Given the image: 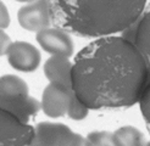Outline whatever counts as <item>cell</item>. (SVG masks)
I'll return each mask as SVG.
<instances>
[{
  "instance_id": "6da1fadb",
  "label": "cell",
  "mask_w": 150,
  "mask_h": 146,
  "mask_svg": "<svg viewBox=\"0 0 150 146\" xmlns=\"http://www.w3.org/2000/svg\"><path fill=\"white\" fill-rule=\"evenodd\" d=\"M150 69L125 36L92 41L74 57L72 88L88 110L128 108L139 102Z\"/></svg>"
},
{
  "instance_id": "7a4b0ae2",
  "label": "cell",
  "mask_w": 150,
  "mask_h": 146,
  "mask_svg": "<svg viewBox=\"0 0 150 146\" xmlns=\"http://www.w3.org/2000/svg\"><path fill=\"white\" fill-rule=\"evenodd\" d=\"M146 6V1H49L51 25L82 38H108L129 29Z\"/></svg>"
},
{
  "instance_id": "3957f363",
  "label": "cell",
  "mask_w": 150,
  "mask_h": 146,
  "mask_svg": "<svg viewBox=\"0 0 150 146\" xmlns=\"http://www.w3.org/2000/svg\"><path fill=\"white\" fill-rule=\"evenodd\" d=\"M42 110L50 118L69 116L71 119L81 121L88 116L89 110L76 96L72 88L50 83L44 88L42 95Z\"/></svg>"
},
{
  "instance_id": "277c9868",
  "label": "cell",
  "mask_w": 150,
  "mask_h": 146,
  "mask_svg": "<svg viewBox=\"0 0 150 146\" xmlns=\"http://www.w3.org/2000/svg\"><path fill=\"white\" fill-rule=\"evenodd\" d=\"M29 146H89V142L87 138L73 133L66 124L40 122L34 127Z\"/></svg>"
},
{
  "instance_id": "5b68a950",
  "label": "cell",
  "mask_w": 150,
  "mask_h": 146,
  "mask_svg": "<svg viewBox=\"0 0 150 146\" xmlns=\"http://www.w3.org/2000/svg\"><path fill=\"white\" fill-rule=\"evenodd\" d=\"M33 136L34 127L0 108V146H29Z\"/></svg>"
},
{
  "instance_id": "8992f818",
  "label": "cell",
  "mask_w": 150,
  "mask_h": 146,
  "mask_svg": "<svg viewBox=\"0 0 150 146\" xmlns=\"http://www.w3.org/2000/svg\"><path fill=\"white\" fill-rule=\"evenodd\" d=\"M17 20L20 26L29 32L39 33L49 28L51 25L49 1L39 0L25 4L17 12Z\"/></svg>"
},
{
  "instance_id": "52a82bcc",
  "label": "cell",
  "mask_w": 150,
  "mask_h": 146,
  "mask_svg": "<svg viewBox=\"0 0 150 146\" xmlns=\"http://www.w3.org/2000/svg\"><path fill=\"white\" fill-rule=\"evenodd\" d=\"M35 39L40 48L51 56L67 57L73 54V41L69 33L56 27H49L37 33Z\"/></svg>"
},
{
  "instance_id": "ba28073f",
  "label": "cell",
  "mask_w": 150,
  "mask_h": 146,
  "mask_svg": "<svg viewBox=\"0 0 150 146\" xmlns=\"http://www.w3.org/2000/svg\"><path fill=\"white\" fill-rule=\"evenodd\" d=\"M7 61L20 72H33L39 67L42 55L34 45L27 41H13L7 50Z\"/></svg>"
},
{
  "instance_id": "9c48e42d",
  "label": "cell",
  "mask_w": 150,
  "mask_h": 146,
  "mask_svg": "<svg viewBox=\"0 0 150 146\" xmlns=\"http://www.w3.org/2000/svg\"><path fill=\"white\" fill-rule=\"evenodd\" d=\"M125 38L139 50L150 69V3L146 4L138 21L126 31Z\"/></svg>"
},
{
  "instance_id": "30bf717a",
  "label": "cell",
  "mask_w": 150,
  "mask_h": 146,
  "mask_svg": "<svg viewBox=\"0 0 150 146\" xmlns=\"http://www.w3.org/2000/svg\"><path fill=\"white\" fill-rule=\"evenodd\" d=\"M0 108L13 114L18 121L29 124L42 110L40 102L32 96H3L0 95Z\"/></svg>"
},
{
  "instance_id": "8fae6325",
  "label": "cell",
  "mask_w": 150,
  "mask_h": 146,
  "mask_svg": "<svg viewBox=\"0 0 150 146\" xmlns=\"http://www.w3.org/2000/svg\"><path fill=\"white\" fill-rule=\"evenodd\" d=\"M44 74L50 83L72 88V63L67 57L51 56L48 58L44 63Z\"/></svg>"
},
{
  "instance_id": "7c38bea8",
  "label": "cell",
  "mask_w": 150,
  "mask_h": 146,
  "mask_svg": "<svg viewBox=\"0 0 150 146\" xmlns=\"http://www.w3.org/2000/svg\"><path fill=\"white\" fill-rule=\"evenodd\" d=\"M0 95L3 96H28V85L18 76H1L0 77Z\"/></svg>"
},
{
  "instance_id": "4fadbf2b",
  "label": "cell",
  "mask_w": 150,
  "mask_h": 146,
  "mask_svg": "<svg viewBox=\"0 0 150 146\" xmlns=\"http://www.w3.org/2000/svg\"><path fill=\"white\" fill-rule=\"evenodd\" d=\"M115 136L120 146H146L144 134L132 126H123L115 131Z\"/></svg>"
},
{
  "instance_id": "5bb4252c",
  "label": "cell",
  "mask_w": 150,
  "mask_h": 146,
  "mask_svg": "<svg viewBox=\"0 0 150 146\" xmlns=\"http://www.w3.org/2000/svg\"><path fill=\"white\" fill-rule=\"evenodd\" d=\"M89 146H120L114 133L110 131H92L87 135Z\"/></svg>"
},
{
  "instance_id": "9a60e30c",
  "label": "cell",
  "mask_w": 150,
  "mask_h": 146,
  "mask_svg": "<svg viewBox=\"0 0 150 146\" xmlns=\"http://www.w3.org/2000/svg\"><path fill=\"white\" fill-rule=\"evenodd\" d=\"M139 106H140V112L145 121L148 131L150 134V76L144 90L142 93V96L139 99Z\"/></svg>"
},
{
  "instance_id": "2e32d148",
  "label": "cell",
  "mask_w": 150,
  "mask_h": 146,
  "mask_svg": "<svg viewBox=\"0 0 150 146\" xmlns=\"http://www.w3.org/2000/svg\"><path fill=\"white\" fill-rule=\"evenodd\" d=\"M10 26V13L3 1H0V29H5Z\"/></svg>"
},
{
  "instance_id": "e0dca14e",
  "label": "cell",
  "mask_w": 150,
  "mask_h": 146,
  "mask_svg": "<svg viewBox=\"0 0 150 146\" xmlns=\"http://www.w3.org/2000/svg\"><path fill=\"white\" fill-rule=\"evenodd\" d=\"M11 39L10 36L7 35L3 29H0V56L6 55L7 50H9L10 45H11Z\"/></svg>"
},
{
  "instance_id": "ac0fdd59",
  "label": "cell",
  "mask_w": 150,
  "mask_h": 146,
  "mask_svg": "<svg viewBox=\"0 0 150 146\" xmlns=\"http://www.w3.org/2000/svg\"><path fill=\"white\" fill-rule=\"evenodd\" d=\"M146 146H150V141H148V144H146Z\"/></svg>"
}]
</instances>
